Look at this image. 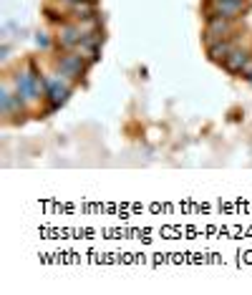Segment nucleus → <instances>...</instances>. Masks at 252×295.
Segmentation results:
<instances>
[{
  "mask_svg": "<svg viewBox=\"0 0 252 295\" xmlns=\"http://www.w3.org/2000/svg\"><path fill=\"white\" fill-rule=\"evenodd\" d=\"M41 86H43V78H38L36 71L18 76V96H23V99H36Z\"/></svg>",
  "mask_w": 252,
  "mask_h": 295,
  "instance_id": "nucleus-1",
  "label": "nucleus"
},
{
  "mask_svg": "<svg viewBox=\"0 0 252 295\" xmlns=\"http://www.w3.org/2000/svg\"><path fill=\"white\" fill-rule=\"evenodd\" d=\"M58 71H61V76H66V78H78V76L83 74V61H81V56H66V58H61Z\"/></svg>",
  "mask_w": 252,
  "mask_h": 295,
  "instance_id": "nucleus-2",
  "label": "nucleus"
},
{
  "mask_svg": "<svg viewBox=\"0 0 252 295\" xmlns=\"http://www.w3.org/2000/svg\"><path fill=\"white\" fill-rule=\"evenodd\" d=\"M83 41V30L76 28V25H63L61 28V36H58V43L63 48H73V46H81Z\"/></svg>",
  "mask_w": 252,
  "mask_h": 295,
  "instance_id": "nucleus-3",
  "label": "nucleus"
},
{
  "mask_svg": "<svg viewBox=\"0 0 252 295\" xmlns=\"http://www.w3.org/2000/svg\"><path fill=\"white\" fill-rule=\"evenodd\" d=\"M227 30H230V23H227L225 15H212V18H209V28H207L209 43H214V38H222Z\"/></svg>",
  "mask_w": 252,
  "mask_h": 295,
  "instance_id": "nucleus-4",
  "label": "nucleus"
},
{
  "mask_svg": "<svg viewBox=\"0 0 252 295\" xmlns=\"http://www.w3.org/2000/svg\"><path fill=\"white\" fill-rule=\"evenodd\" d=\"M225 66L230 69V71H245V66H247V53L245 51H240V48H232L230 53H227V58H225Z\"/></svg>",
  "mask_w": 252,
  "mask_h": 295,
  "instance_id": "nucleus-5",
  "label": "nucleus"
},
{
  "mask_svg": "<svg viewBox=\"0 0 252 295\" xmlns=\"http://www.w3.org/2000/svg\"><path fill=\"white\" fill-rule=\"evenodd\" d=\"M242 8V0H217L214 15H225V18H235Z\"/></svg>",
  "mask_w": 252,
  "mask_h": 295,
  "instance_id": "nucleus-6",
  "label": "nucleus"
},
{
  "mask_svg": "<svg viewBox=\"0 0 252 295\" xmlns=\"http://www.w3.org/2000/svg\"><path fill=\"white\" fill-rule=\"evenodd\" d=\"M48 96L53 101V109H58L63 101H66V96H68V86H61L58 78L56 81H48Z\"/></svg>",
  "mask_w": 252,
  "mask_h": 295,
  "instance_id": "nucleus-7",
  "label": "nucleus"
},
{
  "mask_svg": "<svg viewBox=\"0 0 252 295\" xmlns=\"http://www.w3.org/2000/svg\"><path fill=\"white\" fill-rule=\"evenodd\" d=\"M230 51H232V46H230V43H222V41H217V43H209V56H212L214 61H225Z\"/></svg>",
  "mask_w": 252,
  "mask_h": 295,
  "instance_id": "nucleus-8",
  "label": "nucleus"
},
{
  "mask_svg": "<svg viewBox=\"0 0 252 295\" xmlns=\"http://www.w3.org/2000/svg\"><path fill=\"white\" fill-rule=\"evenodd\" d=\"M73 13H76L78 18H91V15H93V3H81V0H78V3L73 5Z\"/></svg>",
  "mask_w": 252,
  "mask_h": 295,
  "instance_id": "nucleus-9",
  "label": "nucleus"
},
{
  "mask_svg": "<svg viewBox=\"0 0 252 295\" xmlns=\"http://www.w3.org/2000/svg\"><path fill=\"white\" fill-rule=\"evenodd\" d=\"M36 41H38V46H48V38H46V36H43V33H41V36H38V38H36Z\"/></svg>",
  "mask_w": 252,
  "mask_h": 295,
  "instance_id": "nucleus-10",
  "label": "nucleus"
}]
</instances>
